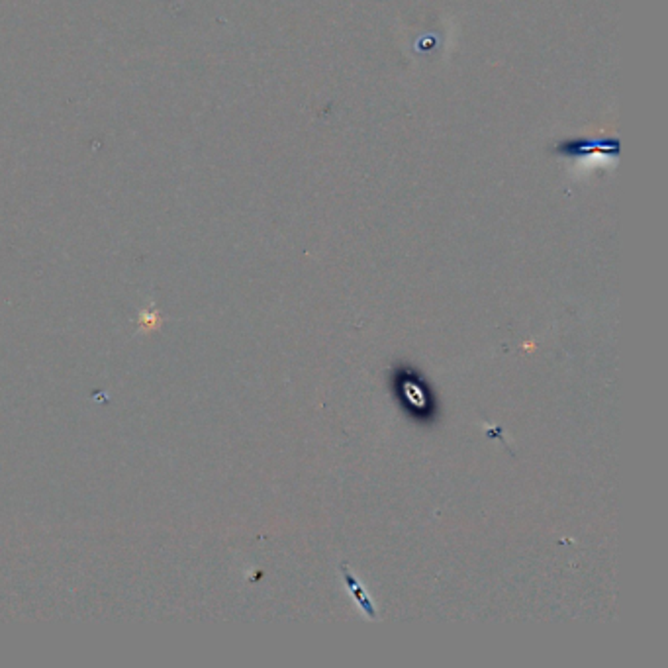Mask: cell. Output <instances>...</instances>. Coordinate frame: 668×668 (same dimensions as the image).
Instances as JSON below:
<instances>
[{
  "label": "cell",
  "mask_w": 668,
  "mask_h": 668,
  "mask_svg": "<svg viewBox=\"0 0 668 668\" xmlns=\"http://www.w3.org/2000/svg\"><path fill=\"white\" fill-rule=\"evenodd\" d=\"M343 574H345V580H347L349 592H351V596H353V598L357 600L359 605H361V610H363V612H365L368 617H373V619H375L376 612H375V605H373V600H371V598H366L365 590H363V586L359 584L357 578H355L353 574H351V572H349L345 565H343Z\"/></svg>",
  "instance_id": "1"
},
{
  "label": "cell",
  "mask_w": 668,
  "mask_h": 668,
  "mask_svg": "<svg viewBox=\"0 0 668 668\" xmlns=\"http://www.w3.org/2000/svg\"><path fill=\"white\" fill-rule=\"evenodd\" d=\"M404 398H408V400H410V404L418 406V408H423V406H428V402H425V396L421 394L420 385H413V383L406 385V388H404Z\"/></svg>",
  "instance_id": "2"
}]
</instances>
